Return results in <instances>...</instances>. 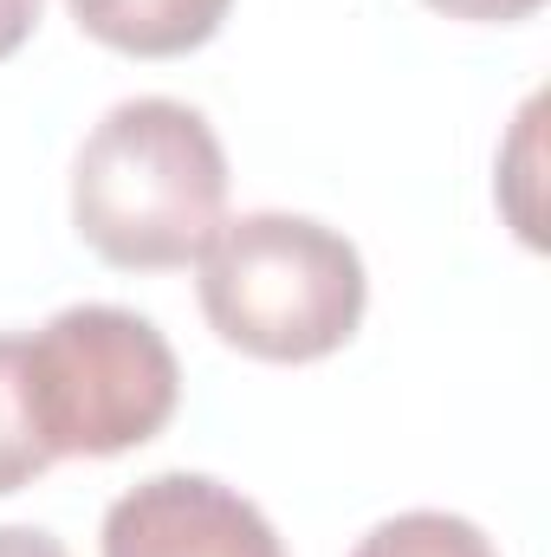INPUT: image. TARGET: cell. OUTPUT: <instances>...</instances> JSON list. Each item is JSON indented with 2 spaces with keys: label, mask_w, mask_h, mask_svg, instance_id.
<instances>
[{
  "label": "cell",
  "mask_w": 551,
  "mask_h": 557,
  "mask_svg": "<svg viewBox=\"0 0 551 557\" xmlns=\"http://www.w3.org/2000/svg\"><path fill=\"white\" fill-rule=\"evenodd\" d=\"M228 208V156L215 124L182 98L111 104L72 162V227L124 273L201 260Z\"/></svg>",
  "instance_id": "6da1fadb"
},
{
  "label": "cell",
  "mask_w": 551,
  "mask_h": 557,
  "mask_svg": "<svg viewBox=\"0 0 551 557\" xmlns=\"http://www.w3.org/2000/svg\"><path fill=\"white\" fill-rule=\"evenodd\" d=\"M195 292L215 337L260 363H318L344 350L370 305L364 253L338 227L285 208L221 221L201 247Z\"/></svg>",
  "instance_id": "7a4b0ae2"
},
{
  "label": "cell",
  "mask_w": 551,
  "mask_h": 557,
  "mask_svg": "<svg viewBox=\"0 0 551 557\" xmlns=\"http://www.w3.org/2000/svg\"><path fill=\"white\" fill-rule=\"evenodd\" d=\"M26 344V396L52 460H111L156 441L175 403L182 370L169 337L124 305H65Z\"/></svg>",
  "instance_id": "3957f363"
},
{
  "label": "cell",
  "mask_w": 551,
  "mask_h": 557,
  "mask_svg": "<svg viewBox=\"0 0 551 557\" xmlns=\"http://www.w3.org/2000/svg\"><path fill=\"white\" fill-rule=\"evenodd\" d=\"M105 557H285L254 499L208 473H149L105 512Z\"/></svg>",
  "instance_id": "277c9868"
},
{
  "label": "cell",
  "mask_w": 551,
  "mask_h": 557,
  "mask_svg": "<svg viewBox=\"0 0 551 557\" xmlns=\"http://www.w3.org/2000/svg\"><path fill=\"white\" fill-rule=\"evenodd\" d=\"M72 20L131 59H182L195 46H208L228 20L234 0H65Z\"/></svg>",
  "instance_id": "5b68a950"
},
{
  "label": "cell",
  "mask_w": 551,
  "mask_h": 557,
  "mask_svg": "<svg viewBox=\"0 0 551 557\" xmlns=\"http://www.w3.org/2000/svg\"><path fill=\"white\" fill-rule=\"evenodd\" d=\"M46 467H52V447H46L33 396H26V344L0 337V493L33 486Z\"/></svg>",
  "instance_id": "8992f818"
},
{
  "label": "cell",
  "mask_w": 551,
  "mask_h": 557,
  "mask_svg": "<svg viewBox=\"0 0 551 557\" xmlns=\"http://www.w3.org/2000/svg\"><path fill=\"white\" fill-rule=\"evenodd\" d=\"M351 557H500V552L461 512H396V519L370 525Z\"/></svg>",
  "instance_id": "52a82bcc"
},
{
  "label": "cell",
  "mask_w": 551,
  "mask_h": 557,
  "mask_svg": "<svg viewBox=\"0 0 551 557\" xmlns=\"http://www.w3.org/2000/svg\"><path fill=\"white\" fill-rule=\"evenodd\" d=\"M434 13H448V20H487V26H513V20H526V13H539L546 0H428Z\"/></svg>",
  "instance_id": "ba28073f"
},
{
  "label": "cell",
  "mask_w": 551,
  "mask_h": 557,
  "mask_svg": "<svg viewBox=\"0 0 551 557\" xmlns=\"http://www.w3.org/2000/svg\"><path fill=\"white\" fill-rule=\"evenodd\" d=\"M39 7H46V0H0V59H13V52L33 39Z\"/></svg>",
  "instance_id": "9c48e42d"
},
{
  "label": "cell",
  "mask_w": 551,
  "mask_h": 557,
  "mask_svg": "<svg viewBox=\"0 0 551 557\" xmlns=\"http://www.w3.org/2000/svg\"><path fill=\"white\" fill-rule=\"evenodd\" d=\"M0 557H72V552L39 525H0Z\"/></svg>",
  "instance_id": "30bf717a"
}]
</instances>
